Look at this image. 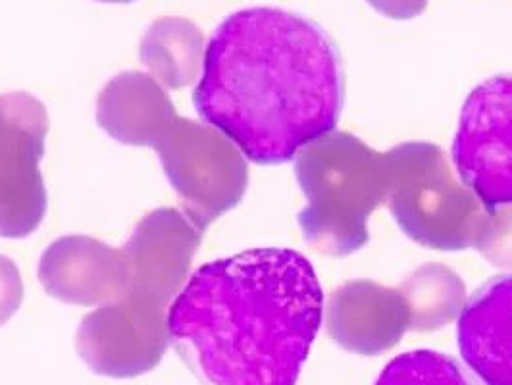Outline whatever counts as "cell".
I'll use <instances>...</instances> for the list:
<instances>
[{
  "mask_svg": "<svg viewBox=\"0 0 512 385\" xmlns=\"http://www.w3.org/2000/svg\"><path fill=\"white\" fill-rule=\"evenodd\" d=\"M472 247L497 268H512V206L487 210Z\"/></svg>",
  "mask_w": 512,
  "mask_h": 385,
  "instance_id": "15",
  "label": "cell"
},
{
  "mask_svg": "<svg viewBox=\"0 0 512 385\" xmlns=\"http://www.w3.org/2000/svg\"><path fill=\"white\" fill-rule=\"evenodd\" d=\"M451 156L459 180L486 210L512 206V74L491 77L468 95Z\"/></svg>",
  "mask_w": 512,
  "mask_h": 385,
  "instance_id": "8",
  "label": "cell"
},
{
  "mask_svg": "<svg viewBox=\"0 0 512 385\" xmlns=\"http://www.w3.org/2000/svg\"><path fill=\"white\" fill-rule=\"evenodd\" d=\"M326 328L345 351L376 357L410 330V310L399 289L357 280L341 285L328 301Z\"/></svg>",
  "mask_w": 512,
  "mask_h": 385,
  "instance_id": "10",
  "label": "cell"
},
{
  "mask_svg": "<svg viewBox=\"0 0 512 385\" xmlns=\"http://www.w3.org/2000/svg\"><path fill=\"white\" fill-rule=\"evenodd\" d=\"M99 2H114V4H128V2H133V0H99Z\"/></svg>",
  "mask_w": 512,
  "mask_h": 385,
  "instance_id": "18",
  "label": "cell"
},
{
  "mask_svg": "<svg viewBox=\"0 0 512 385\" xmlns=\"http://www.w3.org/2000/svg\"><path fill=\"white\" fill-rule=\"evenodd\" d=\"M389 156L387 206L401 231L434 251L472 247L486 206L432 143H403Z\"/></svg>",
  "mask_w": 512,
  "mask_h": 385,
  "instance_id": "6",
  "label": "cell"
},
{
  "mask_svg": "<svg viewBox=\"0 0 512 385\" xmlns=\"http://www.w3.org/2000/svg\"><path fill=\"white\" fill-rule=\"evenodd\" d=\"M399 291L410 310V330L432 332L447 326L461 314L466 289L461 278L443 264L416 268Z\"/></svg>",
  "mask_w": 512,
  "mask_h": 385,
  "instance_id": "13",
  "label": "cell"
},
{
  "mask_svg": "<svg viewBox=\"0 0 512 385\" xmlns=\"http://www.w3.org/2000/svg\"><path fill=\"white\" fill-rule=\"evenodd\" d=\"M139 58L162 87L181 89L193 85L201 72L205 37L191 20L160 18L147 29Z\"/></svg>",
  "mask_w": 512,
  "mask_h": 385,
  "instance_id": "12",
  "label": "cell"
},
{
  "mask_svg": "<svg viewBox=\"0 0 512 385\" xmlns=\"http://www.w3.org/2000/svg\"><path fill=\"white\" fill-rule=\"evenodd\" d=\"M24 303V282L18 266L0 255V326H4Z\"/></svg>",
  "mask_w": 512,
  "mask_h": 385,
  "instance_id": "16",
  "label": "cell"
},
{
  "mask_svg": "<svg viewBox=\"0 0 512 385\" xmlns=\"http://www.w3.org/2000/svg\"><path fill=\"white\" fill-rule=\"evenodd\" d=\"M345 72L332 35L301 14L255 6L212 33L193 91L201 120L255 164L289 162L337 126Z\"/></svg>",
  "mask_w": 512,
  "mask_h": 385,
  "instance_id": "1",
  "label": "cell"
},
{
  "mask_svg": "<svg viewBox=\"0 0 512 385\" xmlns=\"http://www.w3.org/2000/svg\"><path fill=\"white\" fill-rule=\"evenodd\" d=\"M97 124L122 145L158 153L181 212L201 231L239 205L247 191L243 153L222 131L181 118L149 74L126 72L110 79L97 99Z\"/></svg>",
  "mask_w": 512,
  "mask_h": 385,
  "instance_id": "4",
  "label": "cell"
},
{
  "mask_svg": "<svg viewBox=\"0 0 512 385\" xmlns=\"http://www.w3.org/2000/svg\"><path fill=\"white\" fill-rule=\"evenodd\" d=\"M459 349L486 385H512V274L484 283L459 314Z\"/></svg>",
  "mask_w": 512,
  "mask_h": 385,
  "instance_id": "11",
  "label": "cell"
},
{
  "mask_svg": "<svg viewBox=\"0 0 512 385\" xmlns=\"http://www.w3.org/2000/svg\"><path fill=\"white\" fill-rule=\"evenodd\" d=\"M324 318L297 251L253 249L195 270L170 307V341L205 385H297Z\"/></svg>",
  "mask_w": 512,
  "mask_h": 385,
  "instance_id": "2",
  "label": "cell"
},
{
  "mask_svg": "<svg viewBox=\"0 0 512 385\" xmlns=\"http://www.w3.org/2000/svg\"><path fill=\"white\" fill-rule=\"evenodd\" d=\"M376 12L391 20H412L428 8V0H366Z\"/></svg>",
  "mask_w": 512,
  "mask_h": 385,
  "instance_id": "17",
  "label": "cell"
},
{
  "mask_svg": "<svg viewBox=\"0 0 512 385\" xmlns=\"http://www.w3.org/2000/svg\"><path fill=\"white\" fill-rule=\"evenodd\" d=\"M49 133L45 104L16 91L0 95V237L24 239L47 214L41 158Z\"/></svg>",
  "mask_w": 512,
  "mask_h": 385,
  "instance_id": "7",
  "label": "cell"
},
{
  "mask_svg": "<svg viewBox=\"0 0 512 385\" xmlns=\"http://www.w3.org/2000/svg\"><path fill=\"white\" fill-rule=\"evenodd\" d=\"M295 176L307 197L297 214L312 249L349 257L368 239L370 214L389 195V156L347 131H330L295 156Z\"/></svg>",
  "mask_w": 512,
  "mask_h": 385,
  "instance_id": "5",
  "label": "cell"
},
{
  "mask_svg": "<svg viewBox=\"0 0 512 385\" xmlns=\"http://www.w3.org/2000/svg\"><path fill=\"white\" fill-rule=\"evenodd\" d=\"M129 276L131 262L124 249L87 235L56 239L39 260L45 291L66 305H110L124 297Z\"/></svg>",
  "mask_w": 512,
  "mask_h": 385,
  "instance_id": "9",
  "label": "cell"
},
{
  "mask_svg": "<svg viewBox=\"0 0 512 385\" xmlns=\"http://www.w3.org/2000/svg\"><path fill=\"white\" fill-rule=\"evenodd\" d=\"M199 230L178 208H158L131 233V262L122 299L87 314L76 335L77 355L99 376L128 380L158 366L170 343L168 308L189 276Z\"/></svg>",
  "mask_w": 512,
  "mask_h": 385,
  "instance_id": "3",
  "label": "cell"
},
{
  "mask_svg": "<svg viewBox=\"0 0 512 385\" xmlns=\"http://www.w3.org/2000/svg\"><path fill=\"white\" fill-rule=\"evenodd\" d=\"M376 385H478L453 357L410 351L391 360Z\"/></svg>",
  "mask_w": 512,
  "mask_h": 385,
  "instance_id": "14",
  "label": "cell"
}]
</instances>
